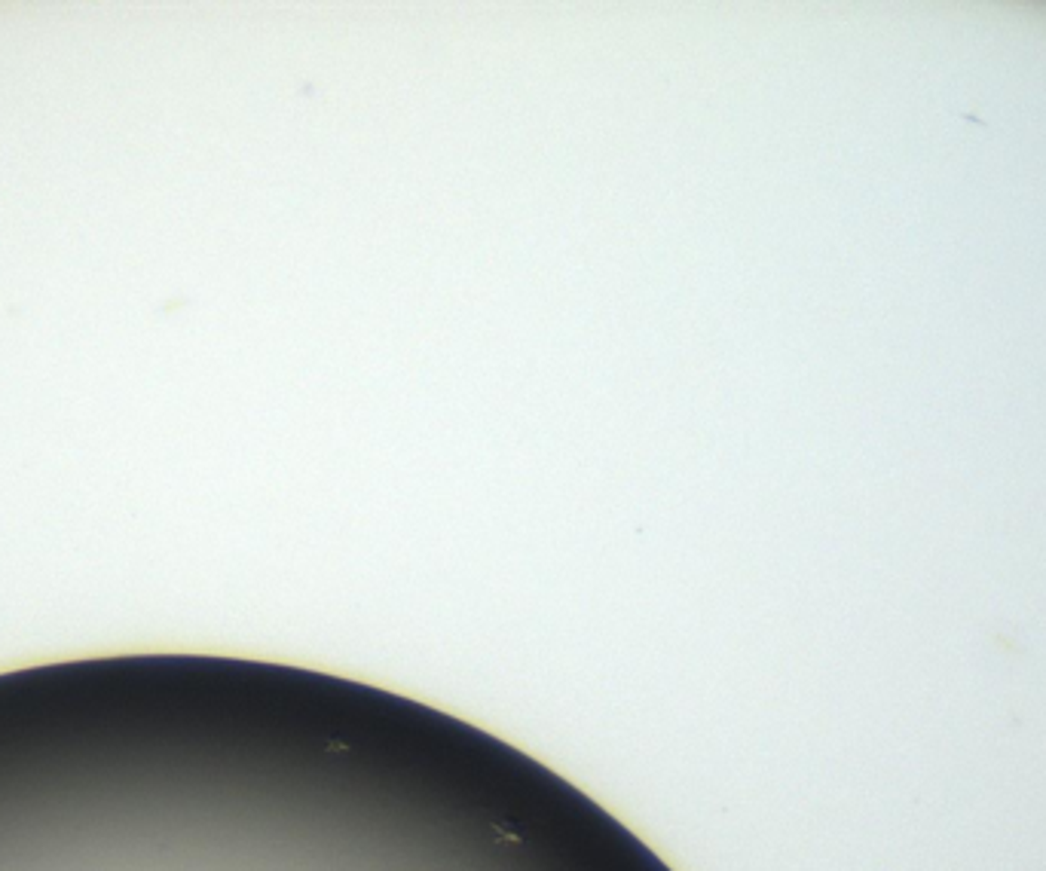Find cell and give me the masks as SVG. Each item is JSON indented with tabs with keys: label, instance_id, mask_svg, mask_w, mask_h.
Here are the masks:
<instances>
[{
	"label": "cell",
	"instance_id": "6da1fadb",
	"mask_svg": "<svg viewBox=\"0 0 1046 871\" xmlns=\"http://www.w3.org/2000/svg\"><path fill=\"white\" fill-rule=\"evenodd\" d=\"M496 835L502 838V841H520L518 826H514L511 820H499V822H496Z\"/></svg>",
	"mask_w": 1046,
	"mask_h": 871
}]
</instances>
